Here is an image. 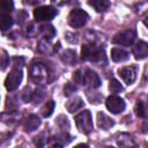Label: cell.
<instances>
[{"label": "cell", "instance_id": "603a6c76", "mask_svg": "<svg viewBox=\"0 0 148 148\" xmlns=\"http://www.w3.org/2000/svg\"><path fill=\"white\" fill-rule=\"evenodd\" d=\"M62 60L67 64H73L75 62V51H72V50H67L65 51L64 56H62Z\"/></svg>", "mask_w": 148, "mask_h": 148}, {"label": "cell", "instance_id": "484cf974", "mask_svg": "<svg viewBox=\"0 0 148 148\" xmlns=\"http://www.w3.org/2000/svg\"><path fill=\"white\" fill-rule=\"evenodd\" d=\"M83 73H82V71H80V69H77L74 74H73V80H74V82L75 83H82L83 84Z\"/></svg>", "mask_w": 148, "mask_h": 148}, {"label": "cell", "instance_id": "d6a6232c", "mask_svg": "<svg viewBox=\"0 0 148 148\" xmlns=\"http://www.w3.org/2000/svg\"><path fill=\"white\" fill-rule=\"evenodd\" d=\"M147 105H148V103H147Z\"/></svg>", "mask_w": 148, "mask_h": 148}, {"label": "cell", "instance_id": "52a82bcc", "mask_svg": "<svg viewBox=\"0 0 148 148\" xmlns=\"http://www.w3.org/2000/svg\"><path fill=\"white\" fill-rule=\"evenodd\" d=\"M57 15V9L52 6H40L34 10V17L36 21H50Z\"/></svg>", "mask_w": 148, "mask_h": 148}, {"label": "cell", "instance_id": "8fae6325", "mask_svg": "<svg viewBox=\"0 0 148 148\" xmlns=\"http://www.w3.org/2000/svg\"><path fill=\"white\" fill-rule=\"evenodd\" d=\"M119 75L125 81L126 84H132L135 81V77H136V69H135L134 66L124 67V68L119 69Z\"/></svg>", "mask_w": 148, "mask_h": 148}, {"label": "cell", "instance_id": "ba28073f", "mask_svg": "<svg viewBox=\"0 0 148 148\" xmlns=\"http://www.w3.org/2000/svg\"><path fill=\"white\" fill-rule=\"evenodd\" d=\"M105 104H106L108 110L111 111L112 113H116V114L123 112V111L125 110V106H126L124 99H123L121 97L117 96V95H111V96H109V97L106 98Z\"/></svg>", "mask_w": 148, "mask_h": 148}, {"label": "cell", "instance_id": "f546056e", "mask_svg": "<svg viewBox=\"0 0 148 148\" xmlns=\"http://www.w3.org/2000/svg\"><path fill=\"white\" fill-rule=\"evenodd\" d=\"M13 61H14V67H16V68H21L24 65V59L23 58H14Z\"/></svg>", "mask_w": 148, "mask_h": 148}, {"label": "cell", "instance_id": "4dcf8cb0", "mask_svg": "<svg viewBox=\"0 0 148 148\" xmlns=\"http://www.w3.org/2000/svg\"><path fill=\"white\" fill-rule=\"evenodd\" d=\"M40 1H43V0H29L30 3H36V2H40Z\"/></svg>", "mask_w": 148, "mask_h": 148}, {"label": "cell", "instance_id": "2e32d148", "mask_svg": "<svg viewBox=\"0 0 148 148\" xmlns=\"http://www.w3.org/2000/svg\"><path fill=\"white\" fill-rule=\"evenodd\" d=\"M117 142L119 146L121 147H131V146H135L133 139L131 138L130 134H126V133H121L118 135V139H117Z\"/></svg>", "mask_w": 148, "mask_h": 148}, {"label": "cell", "instance_id": "ac0fdd59", "mask_svg": "<svg viewBox=\"0 0 148 148\" xmlns=\"http://www.w3.org/2000/svg\"><path fill=\"white\" fill-rule=\"evenodd\" d=\"M89 3L97 12H105L110 7V1L109 0H91Z\"/></svg>", "mask_w": 148, "mask_h": 148}, {"label": "cell", "instance_id": "9a60e30c", "mask_svg": "<svg viewBox=\"0 0 148 148\" xmlns=\"http://www.w3.org/2000/svg\"><path fill=\"white\" fill-rule=\"evenodd\" d=\"M12 24H13V18L9 15V13L1 12V14H0V28H1V30L2 31L7 30L9 27H12Z\"/></svg>", "mask_w": 148, "mask_h": 148}, {"label": "cell", "instance_id": "7c38bea8", "mask_svg": "<svg viewBox=\"0 0 148 148\" xmlns=\"http://www.w3.org/2000/svg\"><path fill=\"white\" fill-rule=\"evenodd\" d=\"M97 125L102 130H109L114 125V121H113V119H111L105 113L98 112L97 113Z\"/></svg>", "mask_w": 148, "mask_h": 148}, {"label": "cell", "instance_id": "8992f818", "mask_svg": "<svg viewBox=\"0 0 148 148\" xmlns=\"http://www.w3.org/2000/svg\"><path fill=\"white\" fill-rule=\"evenodd\" d=\"M22 77H23V74H22L21 68L14 67L10 71V73L7 75L6 81H5V86H6L7 90L8 91H13V90L17 89L20 83H21V81H22Z\"/></svg>", "mask_w": 148, "mask_h": 148}, {"label": "cell", "instance_id": "d6986e66", "mask_svg": "<svg viewBox=\"0 0 148 148\" xmlns=\"http://www.w3.org/2000/svg\"><path fill=\"white\" fill-rule=\"evenodd\" d=\"M40 31H42L43 36L47 40H51L56 35V30H54V28L52 25H42L40 27Z\"/></svg>", "mask_w": 148, "mask_h": 148}, {"label": "cell", "instance_id": "6da1fadb", "mask_svg": "<svg viewBox=\"0 0 148 148\" xmlns=\"http://www.w3.org/2000/svg\"><path fill=\"white\" fill-rule=\"evenodd\" d=\"M81 57L83 60H88L91 62H102L105 61V52L102 47L97 46L94 43L84 44L81 50Z\"/></svg>", "mask_w": 148, "mask_h": 148}, {"label": "cell", "instance_id": "4fadbf2b", "mask_svg": "<svg viewBox=\"0 0 148 148\" xmlns=\"http://www.w3.org/2000/svg\"><path fill=\"white\" fill-rule=\"evenodd\" d=\"M130 58V53L120 47H113L111 50V59L116 62H123L126 61Z\"/></svg>", "mask_w": 148, "mask_h": 148}, {"label": "cell", "instance_id": "277c9868", "mask_svg": "<svg viewBox=\"0 0 148 148\" xmlns=\"http://www.w3.org/2000/svg\"><path fill=\"white\" fill-rule=\"evenodd\" d=\"M89 20V15L87 12L75 8L72 9L69 15H68V24L73 28H81L83 27Z\"/></svg>", "mask_w": 148, "mask_h": 148}, {"label": "cell", "instance_id": "30bf717a", "mask_svg": "<svg viewBox=\"0 0 148 148\" xmlns=\"http://www.w3.org/2000/svg\"><path fill=\"white\" fill-rule=\"evenodd\" d=\"M133 56L136 60H142L148 57V43L139 40L133 47Z\"/></svg>", "mask_w": 148, "mask_h": 148}, {"label": "cell", "instance_id": "e0dca14e", "mask_svg": "<svg viewBox=\"0 0 148 148\" xmlns=\"http://www.w3.org/2000/svg\"><path fill=\"white\" fill-rule=\"evenodd\" d=\"M83 106V102L80 97H75L74 99H71L69 102L66 103V109L69 111V112H74L79 109H81Z\"/></svg>", "mask_w": 148, "mask_h": 148}, {"label": "cell", "instance_id": "44dd1931", "mask_svg": "<svg viewBox=\"0 0 148 148\" xmlns=\"http://www.w3.org/2000/svg\"><path fill=\"white\" fill-rule=\"evenodd\" d=\"M109 89H110L111 92L118 94V92H120L124 88H123V86L120 84L119 81H117L116 79H111V80H110V84H109Z\"/></svg>", "mask_w": 148, "mask_h": 148}, {"label": "cell", "instance_id": "7402d4cb", "mask_svg": "<svg viewBox=\"0 0 148 148\" xmlns=\"http://www.w3.org/2000/svg\"><path fill=\"white\" fill-rule=\"evenodd\" d=\"M53 110H54V102H53V101L46 102L45 105H44V108L42 109V114H43V117H50V116L52 114Z\"/></svg>", "mask_w": 148, "mask_h": 148}, {"label": "cell", "instance_id": "f1b7e54d", "mask_svg": "<svg viewBox=\"0 0 148 148\" xmlns=\"http://www.w3.org/2000/svg\"><path fill=\"white\" fill-rule=\"evenodd\" d=\"M61 117H62V121H61L60 117H58V119H57V124L61 127V130H65V124L69 125V123H68V120H67V118H66L65 116H61Z\"/></svg>", "mask_w": 148, "mask_h": 148}, {"label": "cell", "instance_id": "1f68e13d", "mask_svg": "<svg viewBox=\"0 0 148 148\" xmlns=\"http://www.w3.org/2000/svg\"><path fill=\"white\" fill-rule=\"evenodd\" d=\"M143 23H145V25H146V27L148 28V16H147V17H146V18L143 20Z\"/></svg>", "mask_w": 148, "mask_h": 148}, {"label": "cell", "instance_id": "5b68a950", "mask_svg": "<svg viewBox=\"0 0 148 148\" xmlns=\"http://www.w3.org/2000/svg\"><path fill=\"white\" fill-rule=\"evenodd\" d=\"M136 38V31L133 29H127L121 32H118L113 38L112 43L120 46H131Z\"/></svg>", "mask_w": 148, "mask_h": 148}, {"label": "cell", "instance_id": "83f0119b", "mask_svg": "<svg viewBox=\"0 0 148 148\" xmlns=\"http://www.w3.org/2000/svg\"><path fill=\"white\" fill-rule=\"evenodd\" d=\"M1 69L5 71L7 65H9V57L7 56V52L6 51H2V56H1Z\"/></svg>", "mask_w": 148, "mask_h": 148}, {"label": "cell", "instance_id": "ffe728a7", "mask_svg": "<svg viewBox=\"0 0 148 148\" xmlns=\"http://www.w3.org/2000/svg\"><path fill=\"white\" fill-rule=\"evenodd\" d=\"M134 111H135V114H136L139 118H146V117H147V110H146V108H145V104H143L142 102H140V101L135 104Z\"/></svg>", "mask_w": 148, "mask_h": 148}, {"label": "cell", "instance_id": "5bb4252c", "mask_svg": "<svg viewBox=\"0 0 148 148\" xmlns=\"http://www.w3.org/2000/svg\"><path fill=\"white\" fill-rule=\"evenodd\" d=\"M40 125V120L36 114H30L25 120H24V130L27 132H32L35 130H37Z\"/></svg>", "mask_w": 148, "mask_h": 148}, {"label": "cell", "instance_id": "cb8c5ba5", "mask_svg": "<svg viewBox=\"0 0 148 148\" xmlns=\"http://www.w3.org/2000/svg\"><path fill=\"white\" fill-rule=\"evenodd\" d=\"M14 8L13 0H1V9L3 13H9Z\"/></svg>", "mask_w": 148, "mask_h": 148}, {"label": "cell", "instance_id": "4316f807", "mask_svg": "<svg viewBox=\"0 0 148 148\" xmlns=\"http://www.w3.org/2000/svg\"><path fill=\"white\" fill-rule=\"evenodd\" d=\"M74 91H76V87L74 84H72V83H66V86L64 88V95L65 96H69Z\"/></svg>", "mask_w": 148, "mask_h": 148}, {"label": "cell", "instance_id": "3957f363", "mask_svg": "<svg viewBox=\"0 0 148 148\" xmlns=\"http://www.w3.org/2000/svg\"><path fill=\"white\" fill-rule=\"evenodd\" d=\"M29 73H30V77L36 83H44L47 81L49 71H47V67L42 62L31 64L29 68Z\"/></svg>", "mask_w": 148, "mask_h": 148}, {"label": "cell", "instance_id": "d4e9b609", "mask_svg": "<svg viewBox=\"0 0 148 148\" xmlns=\"http://www.w3.org/2000/svg\"><path fill=\"white\" fill-rule=\"evenodd\" d=\"M44 97V90L40 88H37L35 90V92H32V99L35 101V103H39Z\"/></svg>", "mask_w": 148, "mask_h": 148}, {"label": "cell", "instance_id": "7a4b0ae2", "mask_svg": "<svg viewBox=\"0 0 148 148\" xmlns=\"http://www.w3.org/2000/svg\"><path fill=\"white\" fill-rule=\"evenodd\" d=\"M75 124L77 130L83 134H89L92 131V118L90 111L84 110L75 117Z\"/></svg>", "mask_w": 148, "mask_h": 148}, {"label": "cell", "instance_id": "9c48e42d", "mask_svg": "<svg viewBox=\"0 0 148 148\" xmlns=\"http://www.w3.org/2000/svg\"><path fill=\"white\" fill-rule=\"evenodd\" d=\"M83 83L89 86L90 88L95 89V88H98L101 86V79L94 71L87 69L84 75H83Z\"/></svg>", "mask_w": 148, "mask_h": 148}]
</instances>
